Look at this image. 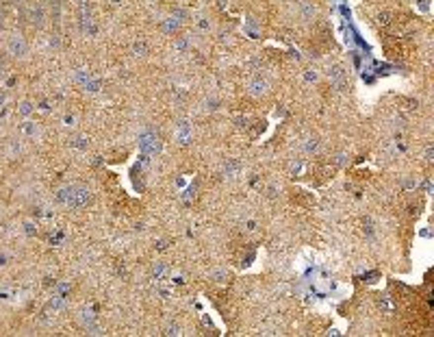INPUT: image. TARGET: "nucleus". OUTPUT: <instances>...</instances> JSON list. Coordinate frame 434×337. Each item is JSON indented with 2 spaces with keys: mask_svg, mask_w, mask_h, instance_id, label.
<instances>
[{
  "mask_svg": "<svg viewBox=\"0 0 434 337\" xmlns=\"http://www.w3.org/2000/svg\"><path fill=\"white\" fill-rule=\"evenodd\" d=\"M139 148L144 155H157V152H161V148H163L161 137H158L157 133H152V130H146V133L139 135Z\"/></svg>",
  "mask_w": 434,
  "mask_h": 337,
  "instance_id": "nucleus-3",
  "label": "nucleus"
},
{
  "mask_svg": "<svg viewBox=\"0 0 434 337\" xmlns=\"http://www.w3.org/2000/svg\"><path fill=\"white\" fill-rule=\"evenodd\" d=\"M22 155V141L20 139H9L7 141V157L9 159H18Z\"/></svg>",
  "mask_w": 434,
  "mask_h": 337,
  "instance_id": "nucleus-12",
  "label": "nucleus"
},
{
  "mask_svg": "<svg viewBox=\"0 0 434 337\" xmlns=\"http://www.w3.org/2000/svg\"><path fill=\"white\" fill-rule=\"evenodd\" d=\"M130 52H133L135 57H146V54H148V43H146L144 40L133 42V46H130Z\"/></svg>",
  "mask_w": 434,
  "mask_h": 337,
  "instance_id": "nucleus-15",
  "label": "nucleus"
},
{
  "mask_svg": "<svg viewBox=\"0 0 434 337\" xmlns=\"http://www.w3.org/2000/svg\"><path fill=\"white\" fill-rule=\"evenodd\" d=\"M89 79H91V72H89V70H85V68H80V70H76V72H74V81L79 85H85Z\"/></svg>",
  "mask_w": 434,
  "mask_h": 337,
  "instance_id": "nucleus-17",
  "label": "nucleus"
},
{
  "mask_svg": "<svg viewBox=\"0 0 434 337\" xmlns=\"http://www.w3.org/2000/svg\"><path fill=\"white\" fill-rule=\"evenodd\" d=\"M54 198H57L59 205L72 209L74 207V185H61V187L57 189V194H54Z\"/></svg>",
  "mask_w": 434,
  "mask_h": 337,
  "instance_id": "nucleus-7",
  "label": "nucleus"
},
{
  "mask_svg": "<svg viewBox=\"0 0 434 337\" xmlns=\"http://www.w3.org/2000/svg\"><path fill=\"white\" fill-rule=\"evenodd\" d=\"M4 263H7V254L0 253V265H4Z\"/></svg>",
  "mask_w": 434,
  "mask_h": 337,
  "instance_id": "nucleus-25",
  "label": "nucleus"
},
{
  "mask_svg": "<svg viewBox=\"0 0 434 337\" xmlns=\"http://www.w3.org/2000/svg\"><path fill=\"white\" fill-rule=\"evenodd\" d=\"M24 233H26V235H35V233H37V226L33 224V222H24Z\"/></svg>",
  "mask_w": 434,
  "mask_h": 337,
  "instance_id": "nucleus-20",
  "label": "nucleus"
},
{
  "mask_svg": "<svg viewBox=\"0 0 434 337\" xmlns=\"http://www.w3.org/2000/svg\"><path fill=\"white\" fill-rule=\"evenodd\" d=\"M298 15L304 22H313L317 18V4L313 0H300L298 2Z\"/></svg>",
  "mask_w": 434,
  "mask_h": 337,
  "instance_id": "nucleus-6",
  "label": "nucleus"
},
{
  "mask_svg": "<svg viewBox=\"0 0 434 337\" xmlns=\"http://www.w3.org/2000/svg\"><path fill=\"white\" fill-rule=\"evenodd\" d=\"M70 148L74 150H87V146H89V137L87 135H74V137H70Z\"/></svg>",
  "mask_w": 434,
  "mask_h": 337,
  "instance_id": "nucleus-10",
  "label": "nucleus"
},
{
  "mask_svg": "<svg viewBox=\"0 0 434 337\" xmlns=\"http://www.w3.org/2000/svg\"><path fill=\"white\" fill-rule=\"evenodd\" d=\"M197 26H200L202 31H206V29H208V26H211V24H208V22H206V18H200V20H197Z\"/></svg>",
  "mask_w": 434,
  "mask_h": 337,
  "instance_id": "nucleus-23",
  "label": "nucleus"
},
{
  "mask_svg": "<svg viewBox=\"0 0 434 337\" xmlns=\"http://www.w3.org/2000/svg\"><path fill=\"white\" fill-rule=\"evenodd\" d=\"M91 203V192L85 185H74V207L72 209H80V207Z\"/></svg>",
  "mask_w": 434,
  "mask_h": 337,
  "instance_id": "nucleus-8",
  "label": "nucleus"
},
{
  "mask_svg": "<svg viewBox=\"0 0 434 337\" xmlns=\"http://www.w3.org/2000/svg\"><path fill=\"white\" fill-rule=\"evenodd\" d=\"M72 122H74V116H72V113H65V116H63V124H65V126H72Z\"/></svg>",
  "mask_w": 434,
  "mask_h": 337,
  "instance_id": "nucleus-22",
  "label": "nucleus"
},
{
  "mask_svg": "<svg viewBox=\"0 0 434 337\" xmlns=\"http://www.w3.org/2000/svg\"><path fill=\"white\" fill-rule=\"evenodd\" d=\"M165 270H167L165 263H161V261H158V263H155V268H152V274H155L157 279H161V276L165 274Z\"/></svg>",
  "mask_w": 434,
  "mask_h": 337,
  "instance_id": "nucleus-19",
  "label": "nucleus"
},
{
  "mask_svg": "<svg viewBox=\"0 0 434 337\" xmlns=\"http://www.w3.org/2000/svg\"><path fill=\"white\" fill-rule=\"evenodd\" d=\"M26 20H29V24L33 29L41 31L48 24V20H50V11H48V7L43 2H31L29 11H26Z\"/></svg>",
  "mask_w": 434,
  "mask_h": 337,
  "instance_id": "nucleus-2",
  "label": "nucleus"
},
{
  "mask_svg": "<svg viewBox=\"0 0 434 337\" xmlns=\"http://www.w3.org/2000/svg\"><path fill=\"white\" fill-rule=\"evenodd\" d=\"M4 52L9 54L11 59H15V61H24V59H29V42H26V37L22 35V33H11V35L7 37V42H4Z\"/></svg>",
  "mask_w": 434,
  "mask_h": 337,
  "instance_id": "nucleus-1",
  "label": "nucleus"
},
{
  "mask_svg": "<svg viewBox=\"0 0 434 337\" xmlns=\"http://www.w3.org/2000/svg\"><path fill=\"white\" fill-rule=\"evenodd\" d=\"M15 2H31V0H15Z\"/></svg>",
  "mask_w": 434,
  "mask_h": 337,
  "instance_id": "nucleus-26",
  "label": "nucleus"
},
{
  "mask_svg": "<svg viewBox=\"0 0 434 337\" xmlns=\"http://www.w3.org/2000/svg\"><path fill=\"white\" fill-rule=\"evenodd\" d=\"M33 113H35V102H31V100H22L20 105H18V116H22V118H31Z\"/></svg>",
  "mask_w": 434,
  "mask_h": 337,
  "instance_id": "nucleus-13",
  "label": "nucleus"
},
{
  "mask_svg": "<svg viewBox=\"0 0 434 337\" xmlns=\"http://www.w3.org/2000/svg\"><path fill=\"white\" fill-rule=\"evenodd\" d=\"M328 76H330V83L337 87V89H345V85H348V74H345L343 65L334 63L330 70H328Z\"/></svg>",
  "mask_w": 434,
  "mask_h": 337,
  "instance_id": "nucleus-5",
  "label": "nucleus"
},
{
  "mask_svg": "<svg viewBox=\"0 0 434 337\" xmlns=\"http://www.w3.org/2000/svg\"><path fill=\"white\" fill-rule=\"evenodd\" d=\"M317 79H319V74H317L315 70H309V72H306V81H313V83H315Z\"/></svg>",
  "mask_w": 434,
  "mask_h": 337,
  "instance_id": "nucleus-21",
  "label": "nucleus"
},
{
  "mask_svg": "<svg viewBox=\"0 0 434 337\" xmlns=\"http://www.w3.org/2000/svg\"><path fill=\"white\" fill-rule=\"evenodd\" d=\"M83 87H85L87 94H98V91H100V87H102V83H100V79H93V76H91V79L87 81Z\"/></svg>",
  "mask_w": 434,
  "mask_h": 337,
  "instance_id": "nucleus-16",
  "label": "nucleus"
},
{
  "mask_svg": "<svg viewBox=\"0 0 434 337\" xmlns=\"http://www.w3.org/2000/svg\"><path fill=\"white\" fill-rule=\"evenodd\" d=\"M161 29L165 33H169V35H174V33L180 31V20H176L174 15H169V18H165L161 22Z\"/></svg>",
  "mask_w": 434,
  "mask_h": 337,
  "instance_id": "nucleus-11",
  "label": "nucleus"
},
{
  "mask_svg": "<svg viewBox=\"0 0 434 337\" xmlns=\"http://www.w3.org/2000/svg\"><path fill=\"white\" fill-rule=\"evenodd\" d=\"M4 102H7V91H4V89H0V107H2Z\"/></svg>",
  "mask_w": 434,
  "mask_h": 337,
  "instance_id": "nucleus-24",
  "label": "nucleus"
},
{
  "mask_svg": "<svg viewBox=\"0 0 434 337\" xmlns=\"http://www.w3.org/2000/svg\"><path fill=\"white\" fill-rule=\"evenodd\" d=\"M20 133L24 135L26 139H39V135H41V128H39V124H37V122H31V120L26 118L24 122L20 124Z\"/></svg>",
  "mask_w": 434,
  "mask_h": 337,
  "instance_id": "nucleus-9",
  "label": "nucleus"
},
{
  "mask_svg": "<svg viewBox=\"0 0 434 337\" xmlns=\"http://www.w3.org/2000/svg\"><path fill=\"white\" fill-rule=\"evenodd\" d=\"M245 89H248V94H250L252 98H261V96H265V94H267L269 83H267V79H265V76L254 74V76H252V79L248 81V85H245Z\"/></svg>",
  "mask_w": 434,
  "mask_h": 337,
  "instance_id": "nucleus-4",
  "label": "nucleus"
},
{
  "mask_svg": "<svg viewBox=\"0 0 434 337\" xmlns=\"http://www.w3.org/2000/svg\"><path fill=\"white\" fill-rule=\"evenodd\" d=\"M317 148H319V139H317V137H309V139H306V144H304L306 152H315Z\"/></svg>",
  "mask_w": 434,
  "mask_h": 337,
  "instance_id": "nucleus-18",
  "label": "nucleus"
},
{
  "mask_svg": "<svg viewBox=\"0 0 434 337\" xmlns=\"http://www.w3.org/2000/svg\"><path fill=\"white\" fill-rule=\"evenodd\" d=\"M239 172H241V163L235 161V159L228 161L226 166H224V176H226V178H235Z\"/></svg>",
  "mask_w": 434,
  "mask_h": 337,
  "instance_id": "nucleus-14",
  "label": "nucleus"
}]
</instances>
